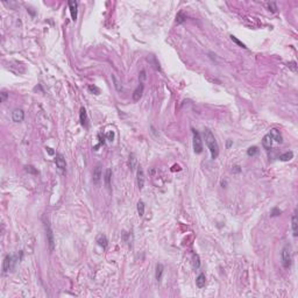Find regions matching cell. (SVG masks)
<instances>
[{"mask_svg": "<svg viewBox=\"0 0 298 298\" xmlns=\"http://www.w3.org/2000/svg\"><path fill=\"white\" fill-rule=\"evenodd\" d=\"M14 266H15V257L7 255L4 260V263H2V274L5 275V274L12 271L14 269Z\"/></svg>", "mask_w": 298, "mask_h": 298, "instance_id": "3957f363", "label": "cell"}, {"mask_svg": "<svg viewBox=\"0 0 298 298\" xmlns=\"http://www.w3.org/2000/svg\"><path fill=\"white\" fill-rule=\"evenodd\" d=\"M294 157V153L292 151H287V153H284V154H282V155H279V160L283 161V162H287V161H290L291 159Z\"/></svg>", "mask_w": 298, "mask_h": 298, "instance_id": "ffe728a7", "label": "cell"}, {"mask_svg": "<svg viewBox=\"0 0 298 298\" xmlns=\"http://www.w3.org/2000/svg\"><path fill=\"white\" fill-rule=\"evenodd\" d=\"M269 135L273 138V140H275L276 142L278 143H282L283 142V138H282V134L279 133V130H277L276 128H273V129H270V133H269Z\"/></svg>", "mask_w": 298, "mask_h": 298, "instance_id": "4fadbf2b", "label": "cell"}, {"mask_svg": "<svg viewBox=\"0 0 298 298\" xmlns=\"http://www.w3.org/2000/svg\"><path fill=\"white\" fill-rule=\"evenodd\" d=\"M112 78H113V82H114V86H115V89H117L118 92H120L121 90H122V86H121V83H120V80L118 79V77L115 74H112Z\"/></svg>", "mask_w": 298, "mask_h": 298, "instance_id": "cb8c5ba5", "label": "cell"}, {"mask_svg": "<svg viewBox=\"0 0 298 298\" xmlns=\"http://www.w3.org/2000/svg\"><path fill=\"white\" fill-rule=\"evenodd\" d=\"M231 40H232L233 42L236 43V44H238L239 47H241V48H245V49H246V48H247V47H246V45H245V44H244V43L241 42V41H239V40H238V39L235 37L234 35H231Z\"/></svg>", "mask_w": 298, "mask_h": 298, "instance_id": "f1b7e54d", "label": "cell"}, {"mask_svg": "<svg viewBox=\"0 0 298 298\" xmlns=\"http://www.w3.org/2000/svg\"><path fill=\"white\" fill-rule=\"evenodd\" d=\"M33 168H34V167H32V165H27V167H26V170H27V171H32V172H34V174H37V171L34 170Z\"/></svg>", "mask_w": 298, "mask_h": 298, "instance_id": "836d02e7", "label": "cell"}, {"mask_svg": "<svg viewBox=\"0 0 298 298\" xmlns=\"http://www.w3.org/2000/svg\"><path fill=\"white\" fill-rule=\"evenodd\" d=\"M92 176H93V183L95 184H99V182L101 180V177H103V172H101V167L100 165H97L96 168L93 169V174H92Z\"/></svg>", "mask_w": 298, "mask_h": 298, "instance_id": "30bf717a", "label": "cell"}, {"mask_svg": "<svg viewBox=\"0 0 298 298\" xmlns=\"http://www.w3.org/2000/svg\"><path fill=\"white\" fill-rule=\"evenodd\" d=\"M297 215L296 213L292 215V220H291V227H292V234L294 236H297L298 235V228H297Z\"/></svg>", "mask_w": 298, "mask_h": 298, "instance_id": "ac0fdd59", "label": "cell"}, {"mask_svg": "<svg viewBox=\"0 0 298 298\" xmlns=\"http://www.w3.org/2000/svg\"><path fill=\"white\" fill-rule=\"evenodd\" d=\"M186 20V15L183 13V12H178L177 15H176V23L177 25H181L183 22Z\"/></svg>", "mask_w": 298, "mask_h": 298, "instance_id": "7402d4cb", "label": "cell"}, {"mask_svg": "<svg viewBox=\"0 0 298 298\" xmlns=\"http://www.w3.org/2000/svg\"><path fill=\"white\" fill-rule=\"evenodd\" d=\"M12 119H13L14 122H21V121H23V119H25V112H23V110H21V108L14 110L13 113H12Z\"/></svg>", "mask_w": 298, "mask_h": 298, "instance_id": "8992f818", "label": "cell"}, {"mask_svg": "<svg viewBox=\"0 0 298 298\" xmlns=\"http://www.w3.org/2000/svg\"><path fill=\"white\" fill-rule=\"evenodd\" d=\"M105 178V184H106L107 188H111V178H112V170L108 168L106 169V172H105V176H104Z\"/></svg>", "mask_w": 298, "mask_h": 298, "instance_id": "d6986e66", "label": "cell"}, {"mask_svg": "<svg viewBox=\"0 0 298 298\" xmlns=\"http://www.w3.org/2000/svg\"><path fill=\"white\" fill-rule=\"evenodd\" d=\"M45 149H47V151L49 153V155H54V154H55V153H54V150H53V149H51V148L47 147V148H45Z\"/></svg>", "mask_w": 298, "mask_h": 298, "instance_id": "d590c367", "label": "cell"}, {"mask_svg": "<svg viewBox=\"0 0 298 298\" xmlns=\"http://www.w3.org/2000/svg\"><path fill=\"white\" fill-rule=\"evenodd\" d=\"M281 260H282V264L283 267L288 269L291 267V262H292V255H291V247L289 244L284 246L282 248V252H281Z\"/></svg>", "mask_w": 298, "mask_h": 298, "instance_id": "7a4b0ae2", "label": "cell"}, {"mask_svg": "<svg viewBox=\"0 0 298 298\" xmlns=\"http://www.w3.org/2000/svg\"><path fill=\"white\" fill-rule=\"evenodd\" d=\"M279 213H281V211H279V210H277V209H274V210H273V212H271V215H273V217H276V215H278Z\"/></svg>", "mask_w": 298, "mask_h": 298, "instance_id": "e575fe53", "label": "cell"}, {"mask_svg": "<svg viewBox=\"0 0 298 298\" xmlns=\"http://www.w3.org/2000/svg\"><path fill=\"white\" fill-rule=\"evenodd\" d=\"M231 145H232V141L229 140V141L227 142V148H229V147H231Z\"/></svg>", "mask_w": 298, "mask_h": 298, "instance_id": "8d00e7d4", "label": "cell"}, {"mask_svg": "<svg viewBox=\"0 0 298 298\" xmlns=\"http://www.w3.org/2000/svg\"><path fill=\"white\" fill-rule=\"evenodd\" d=\"M273 141H274L273 138H271L269 134H267V135H264L263 139H262V146H263L267 150H269V149L271 148V146H273Z\"/></svg>", "mask_w": 298, "mask_h": 298, "instance_id": "5bb4252c", "label": "cell"}, {"mask_svg": "<svg viewBox=\"0 0 298 298\" xmlns=\"http://www.w3.org/2000/svg\"><path fill=\"white\" fill-rule=\"evenodd\" d=\"M259 153V148L257 147H250V148H248V150H247V155L248 156H254V155H256Z\"/></svg>", "mask_w": 298, "mask_h": 298, "instance_id": "4316f807", "label": "cell"}, {"mask_svg": "<svg viewBox=\"0 0 298 298\" xmlns=\"http://www.w3.org/2000/svg\"><path fill=\"white\" fill-rule=\"evenodd\" d=\"M163 271H164V267H163V264L159 263V264L156 266V273H155V277H156L157 282H161V279H162V275H163Z\"/></svg>", "mask_w": 298, "mask_h": 298, "instance_id": "e0dca14e", "label": "cell"}, {"mask_svg": "<svg viewBox=\"0 0 298 298\" xmlns=\"http://www.w3.org/2000/svg\"><path fill=\"white\" fill-rule=\"evenodd\" d=\"M192 264H193V268H196V269H198L200 267V261H199L198 254H193L192 255Z\"/></svg>", "mask_w": 298, "mask_h": 298, "instance_id": "603a6c76", "label": "cell"}, {"mask_svg": "<svg viewBox=\"0 0 298 298\" xmlns=\"http://www.w3.org/2000/svg\"><path fill=\"white\" fill-rule=\"evenodd\" d=\"M267 8H268V11H270L271 13H276L277 5L275 2H268V4H267Z\"/></svg>", "mask_w": 298, "mask_h": 298, "instance_id": "484cf974", "label": "cell"}, {"mask_svg": "<svg viewBox=\"0 0 298 298\" xmlns=\"http://www.w3.org/2000/svg\"><path fill=\"white\" fill-rule=\"evenodd\" d=\"M136 163H138V160H136L135 155H134V154H130V155H129V168H130L132 170H134L135 167H136Z\"/></svg>", "mask_w": 298, "mask_h": 298, "instance_id": "44dd1931", "label": "cell"}, {"mask_svg": "<svg viewBox=\"0 0 298 298\" xmlns=\"http://www.w3.org/2000/svg\"><path fill=\"white\" fill-rule=\"evenodd\" d=\"M97 242H98V245L100 246V247H103V248H106L107 247V238L106 235L104 234H99L97 236Z\"/></svg>", "mask_w": 298, "mask_h": 298, "instance_id": "2e32d148", "label": "cell"}, {"mask_svg": "<svg viewBox=\"0 0 298 298\" xmlns=\"http://www.w3.org/2000/svg\"><path fill=\"white\" fill-rule=\"evenodd\" d=\"M55 161H56L57 168H58L61 171H65V169H66V162H65V159H64L63 155H62V154H57Z\"/></svg>", "mask_w": 298, "mask_h": 298, "instance_id": "52a82bcc", "label": "cell"}, {"mask_svg": "<svg viewBox=\"0 0 298 298\" xmlns=\"http://www.w3.org/2000/svg\"><path fill=\"white\" fill-rule=\"evenodd\" d=\"M138 213L140 217H143V214H145V203L142 200L138 203Z\"/></svg>", "mask_w": 298, "mask_h": 298, "instance_id": "d4e9b609", "label": "cell"}, {"mask_svg": "<svg viewBox=\"0 0 298 298\" xmlns=\"http://www.w3.org/2000/svg\"><path fill=\"white\" fill-rule=\"evenodd\" d=\"M106 139L110 141V142H112V141L114 140V132H108L106 134Z\"/></svg>", "mask_w": 298, "mask_h": 298, "instance_id": "1f68e13d", "label": "cell"}, {"mask_svg": "<svg viewBox=\"0 0 298 298\" xmlns=\"http://www.w3.org/2000/svg\"><path fill=\"white\" fill-rule=\"evenodd\" d=\"M204 139H205V142L209 147V150L211 153V157L213 160L218 157L219 155V146H218V142L214 138L213 133L209 129V128H205L204 129Z\"/></svg>", "mask_w": 298, "mask_h": 298, "instance_id": "6da1fadb", "label": "cell"}, {"mask_svg": "<svg viewBox=\"0 0 298 298\" xmlns=\"http://www.w3.org/2000/svg\"><path fill=\"white\" fill-rule=\"evenodd\" d=\"M205 283H206V277L204 274H199L198 277L196 278V284H197V287L199 288V289H202V288L205 287Z\"/></svg>", "mask_w": 298, "mask_h": 298, "instance_id": "9a60e30c", "label": "cell"}, {"mask_svg": "<svg viewBox=\"0 0 298 298\" xmlns=\"http://www.w3.org/2000/svg\"><path fill=\"white\" fill-rule=\"evenodd\" d=\"M79 120H80V125L83 126V127H87V113H86V110L84 107H82L80 108V111H79Z\"/></svg>", "mask_w": 298, "mask_h": 298, "instance_id": "7c38bea8", "label": "cell"}, {"mask_svg": "<svg viewBox=\"0 0 298 298\" xmlns=\"http://www.w3.org/2000/svg\"><path fill=\"white\" fill-rule=\"evenodd\" d=\"M288 66H289V69H291L294 72H297V64H296V62H289L288 63Z\"/></svg>", "mask_w": 298, "mask_h": 298, "instance_id": "f546056e", "label": "cell"}, {"mask_svg": "<svg viewBox=\"0 0 298 298\" xmlns=\"http://www.w3.org/2000/svg\"><path fill=\"white\" fill-rule=\"evenodd\" d=\"M192 133H193V150L196 154H200L203 151L202 138L196 129H192Z\"/></svg>", "mask_w": 298, "mask_h": 298, "instance_id": "277c9868", "label": "cell"}, {"mask_svg": "<svg viewBox=\"0 0 298 298\" xmlns=\"http://www.w3.org/2000/svg\"><path fill=\"white\" fill-rule=\"evenodd\" d=\"M143 90H145V84H143V83H140L139 86L134 90V92H133V100H134V101H139V100L142 98Z\"/></svg>", "mask_w": 298, "mask_h": 298, "instance_id": "ba28073f", "label": "cell"}, {"mask_svg": "<svg viewBox=\"0 0 298 298\" xmlns=\"http://www.w3.org/2000/svg\"><path fill=\"white\" fill-rule=\"evenodd\" d=\"M147 78V74H146V70H141V72L139 74V82L140 83H143L145 84V80Z\"/></svg>", "mask_w": 298, "mask_h": 298, "instance_id": "83f0119b", "label": "cell"}, {"mask_svg": "<svg viewBox=\"0 0 298 298\" xmlns=\"http://www.w3.org/2000/svg\"><path fill=\"white\" fill-rule=\"evenodd\" d=\"M45 232H47V241L49 245V249H50V252H53L54 248H55V240H54L53 231H51L50 225L48 223H45Z\"/></svg>", "mask_w": 298, "mask_h": 298, "instance_id": "5b68a950", "label": "cell"}, {"mask_svg": "<svg viewBox=\"0 0 298 298\" xmlns=\"http://www.w3.org/2000/svg\"><path fill=\"white\" fill-rule=\"evenodd\" d=\"M0 95H1V101H2V103H4V101H5V100H6V99H7V93H6V92H5V91H2V92H1V93H0Z\"/></svg>", "mask_w": 298, "mask_h": 298, "instance_id": "d6a6232c", "label": "cell"}, {"mask_svg": "<svg viewBox=\"0 0 298 298\" xmlns=\"http://www.w3.org/2000/svg\"><path fill=\"white\" fill-rule=\"evenodd\" d=\"M89 91H91V92H95V95H99L100 93V90L97 87V86H92V85H90L89 86Z\"/></svg>", "mask_w": 298, "mask_h": 298, "instance_id": "4dcf8cb0", "label": "cell"}, {"mask_svg": "<svg viewBox=\"0 0 298 298\" xmlns=\"http://www.w3.org/2000/svg\"><path fill=\"white\" fill-rule=\"evenodd\" d=\"M68 5H69V10H70V14H71V19H72V21H76V20H77V8H78V4H77V1L70 0V1L68 2Z\"/></svg>", "mask_w": 298, "mask_h": 298, "instance_id": "9c48e42d", "label": "cell"}, {"mask_svg": "<svg viewBox=\"0 0 298 298\" xmlns=\"http://www.w3.org/2000/svg\"><path fill=\"white\" fill-rule=\"evenodd\" d=\"M136 181H138V186L140 190L143 189V185H145V174H143V170L141 169V167L138 169V172H136Z\"/></svg>", "mask_w": 298, "mask_h": 298, "instance_id": "8fae6325", "label": "cell"}]
</instances>
